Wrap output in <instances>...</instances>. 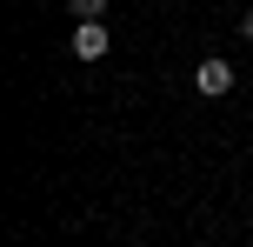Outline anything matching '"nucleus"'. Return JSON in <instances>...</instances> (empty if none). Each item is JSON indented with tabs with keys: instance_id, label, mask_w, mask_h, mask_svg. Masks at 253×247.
I'll return each mask as SVG.
<instances>
[{
	"instance_id": "nucleus-2",
	"label": "nucleus",
	"mask_w": 253,
	"mask_h": 247,
	"mask_svg": "<svg viewBox=\"0 0 253 247\" xmlns=\"http://www.w3.org/2000/svg\"><path fill=\"white\" fill-rule=\"evenodd\" d=\"M233 80H240V74H233V60L207 53V60H200V74H193V87H200L207 100H220V94H233Z\"/></svg>"
},
{
	"instance_id": "nucleus-4",
	"label": "nucleus",
	"mask_w": 253,
	"mask_h": 247,
	"mask_svg": "<svg viewBox=\"0 0 253 247\" xmlns=\"http://www.w3.org/2000/svg\"><path fill=\"white\" fill-rule=\"evenodd\" d=\"M240 34H247V40H253V13H247V20H240Z\"/></svg>"
},
{
	"instance_id": "nucleus-3",
	"label": "nucleus",
	"mask_w": 253,
	"mask_h": 247,
	"mask_svg": "<svg viewBox=\"0 0 253 247\" xmlns=\"http://www.w3.org/2000/svg\"><path fill=\"white\" fill-rule=\"evenodd\" d=\"M67 13H74V20H100L107 0H67Z\"/></svg>"
},
{
	"instance_id": "nucleus-1",
	"label": "nucleus",
	"mask_w": 253,
	"mask_h": 247,
	"mask_svg": "<svg viewBox=\"0 0 253 247\" xmlns=\"http://www.w3.org/2000/svg\"><path fill=\"white\" fill-rule=\"evenodd\" d=\"M107 47H114V34H107V20H74V60H107Z\"/></svg>"
}]
</instances>
